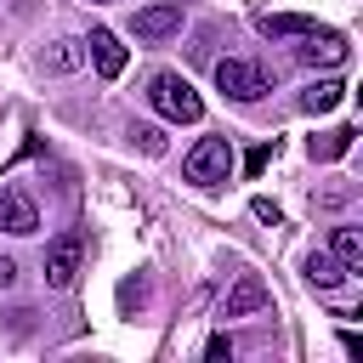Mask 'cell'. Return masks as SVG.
I'll return each mask as SVG.
<instances>
[{"mask_svg":"<svg viewBox=\"0 0 363 363\" xmlns=\"http://www.w3.org/2000/svg\"><path fill=\"white\" fill-rule=\"evenodd\" d=\"M147 102H153L164 119H176V125H199V119H204V102H199V91H193L182 74H170V68L147 79Z\"/></svg>","mask_w":363,"mask_h":363,"instance_id":"obj_1","label":"cell"},{"mask_svg":"<svg viewBox=\"0 0 363 363\" xmlns=\"http://www.w3.org/2000/svg\"><path fill=\"white\" fill-rule=\"evenodd\" d=\"M182 176H187L193 187H221V182L233 176V142H227V136H199V142L187 147V159H182Z\"/></svg>","mask_w":363,"mask_h":363,"instance_id":"obj_2","label":"cell"},{"mask_svg":"<svg viewBox=\"0 0 363 363\" xmlns=\"http://www.w3.org/2000/svg\"><path fill=\"white\" fill-rule=\"evenodd\" d=\"M216 85H221L233 102H261V96L272 91L267 68L250 62V57H221V62H216Z\"/></svg>","mask_w":363,"mask_h":363,"instance_id":"obj_3","label":"cell"},{"mask_svg":"<svg viewBox=\"0 0 363 363\" xmlns=\"http://www.w3.org/2000/svg\"><path fill=\"white\" fill-rule=\"evenodd\" d=\"M79 261H85V233H74V227L57 233V238L45 244V261H40V267H45V284H51V289H68V284L79 278Z\"/></svg>","mask_w":363,"mask_h":363,"instance_id":"obj_4","label":"cell"},{"mask_svg":"<svg viewBox=\"0 0 363 363\" xmlns=\"http://www.w3.org/2000/svg\"><path fill=\"white\" fill-rule=\"evenodd\" d=\"M267 301H272V289L255 272H233V284L216 301V318H255V312H267Z\"/></svg>","mask_w":363,"mask_h":363,"instance_id":"obj_5","label":"cell"},{"mask_svg":"<svg viewBox=\"0 0 363 363\" xmlns=\"http://www.w3.org/2000/svg\"><path fill=\"white\" fill-rule=\"evenodd\" d=\"M182 28V6L176 0H159V6H142L136 17H130V34L136 40H147V45H159V40H170Z\"/></svg>","mask_w":363,"mask_h":363,"instance_id":"obj_6","label":"cell"},{"mask_svg":"<svg viewBox=\"0 0 363 363\" xmlns=\"http://www.w3.org/2000/svg\"><path fill=\"white\" fill-rule=\"evenodd\" d=\"M40 227V210H34V199L23 193V187H0V233H11V238H28Z\"/></svg>","mask_w":363,"mask_h":363,"instance_id":"obj_7","label":"cell"},{"mask_svg":"<svg viewBox=\"0 0 363 363\" xmlns=\"http://www.w3.org/2000/svg\"><path fill=\"white\" fill-rule=\"evenodd\" d=\"M295 57H301V62H312V68H318V62H323V68H335V62L346 57V34H335V28H306V34H301V45H295Z\"/></svg>","mask_w":363,"mask_h":363,"instance_id":"obj_8","label":"cell"},{"mask_svg":"<svg viewBox=\"0 0 363 363\" xmlns=\"http://www.w3.org/2000/svg\"><path fill=\"white\" fill-rule=\"evenodd\" d=\"M91 62H96V74L102 79H119L125 74V45H119V34H108V28H91Z\"/></svg>","mask_w":363,"mask_h":363,"instance_id":"obj_9","label":"cell"},{"mask_svg":"<svg viewBox=\"0 0 363 363\" xmlns=\"http://www.w3.org/2000/svg\"><path fill=\"white\" fill-rule=\"evenodd\" d=\"M346 278H352V272H346L329 250H312V255H306V284H312V289H340Z\"/></svg>","mask_w":363,"mask_h":363,"instance_id":"obj_10","label":"cell"},{"mask_svg":"<svg viewBox=\"0 0 363 363\" xmlns=\"http://www.w3.org/2000/svg\"><path fill=\"white\" fill-rule=\"evenodd\" d=\"M329 255H335L346 272H363V233H357V227H335V233H329Z\"/></svg>","mask_w":363,"mask_h":363,"instance_id":"obj_11","label":"cell"},{"mask_svg":"<svg viewBox=\"0 0 363 363\" xmlns=\"http://www.w3.org/2000/svg\"><path fill=\"white\" fill-rule=\"evenodd\" d=\"M306 28H318V23L301 17V11H267V17H261V34H267V40H301Z\"/></svg>","mask_w":363,"mask_h":363,"instance_id":"obj_12","label":"cell"},{"mask_svg":"<svg viewBox=\"0 0 363 363\" xmlns=\"http://www.w3.org/2000/svg\"><path fill=\"white\" fill-rule=\"evenodd\" d=\"M79 57H85V45H79V40H51V45H45V57H40V68H45V74H74V68H79Z\"/></svg>","mask_w":363,"mask_h":363,"instance_id":"obj_13","label":"cell"},{"mask_svg":"<svg viewBox=\"0 0 363 363\" xmlns=\"http://www.w3.org/2000/svg\"><path fill=\"white\" fill-rule=\"evenodd\" d=\"M340 96H346L340 79H318V85L301 91V108H306V113H329V108H340Z\"/></svg>","mask_w":363,"mask_h":363,"instance_id":"obj_14","label":"cell"},{"mask_svg":"<svg viewBox=\"0 0 363 363\" xmlns=\"http://www.w3.org/2000/svg\"><path fill=\"white\" fill-rule=\"evenodd\" d=\"M352 125H340V130H323V136H312V159H340L346 147H352Z\"/></svg>","mask_w":363,"mask_h":363,"instance_id":"obj_15","label":"cell"},{"mask_svg":"<svg viewBox=\"0 0 363 363\" xmlns=\"http://www.w3.org/2000/svg\"><path fill=\"white\" fill-rule=\"evenodd\" d=\"M130 142H136V147H142V153H153V159H159V153H164V147H170V142H164V130H159V125H130Z\"/></svg>","mask_w":363,"mask_h":363,"instance_id":"obj_16","label":"cell"},{"mask_svg":"<svg viewBox=\"0 0 363 363\" xmlns=\"http://www.w3.org/2000/svg\"><path fill=\"white\" fill-rule=\"evenodd\" d=\"M267 159H272V147L261 142V147H250V153H244V170H250V176H261V170H267Z\"/></svg>","mask_w":363,"mask_h":363,"instance_id":"obj_17","label":"cell"},{"mask_svg":"<svg viewBox=\"0 0 363 363\" xmlns=\"http://www.w3.org/2000/svg\"><path fill=\"white\" fill-rule=\"evenodd\" d=\"M204 357H216V363L233 357V340H227V335H210V340H204Z\"/></svg>","mask_w":363,"mask_h":363,"instance_id":"obj_18","label":"cell"},{"mask_svg":"<svg viewBox=\"0 0 363 363\" xmlns=\"http://www.w3.org/2000/svg\"><path fill=\"white\" fill-rule=\"evenodd\" d=\"M255 216H261V221H272V227H278V204H272V199H255Z\"/></svg>","mask_w":363,"mask_h":363,"instance_id":"obj_19","label":"cell"},{"mask_svg":"<svg viewBox=\"0 0 363 363\" xmlns=\"http://www.w3.org/2000/svg\"><path fill=\"white\" fill-rule=\"evenodd\" d=\"M11 278H17V267H11V261H6V255H0V289H6V284H11Z\"/></svg>","mask_w":363,"mask_h":363,"instance_id":"obj_20","label":"cell"}]
</instances>
